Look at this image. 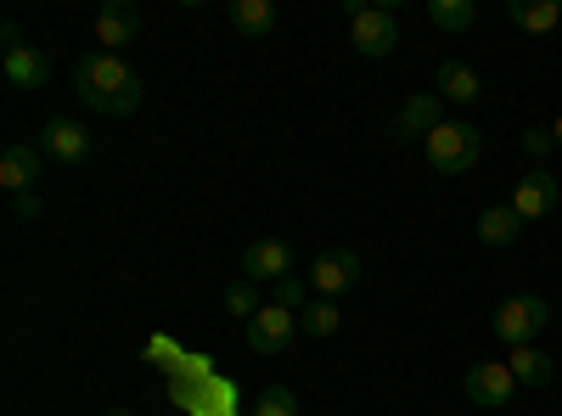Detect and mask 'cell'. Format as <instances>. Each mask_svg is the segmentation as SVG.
Returning a JSON list of instances; mask_svg holds the SVG:
<instances>
[{
  "label": "cell",
  "instance_id": "cell-1",
  "mask_svg": "<svg viewBox=\"0 0 562 416\" xmlns=\"http://www.w3.org/2000/svg\"><path fill=\"white\" fill-rule=\"evenodd\" d=\"M74 90H79V102L102 119H124V113L140 108V74L113 52H85L79 68H74Z\"/></svg>",
  "mask_w": 562,
  "mask_h": 416
},
{
  "label": "cell",
  "instance_id": "cell-2",
  "mask_svg": "<svg viewBox=\"0 0 562 416\" xmlns=\"http://www.w3.org/2000/svg\"><path fill=\"white\" fill-rule=\"evenodd\" d=\"M422 153H428V164L439 175H473L484 164V130L467 124V119H445L428 142H422Z\"/></svg>",
  "mask_w": 562,
  "mask_h": 416
},
{
  "label": "cell",
  "instance_id": "cell-3",
  "mask_svg": "<svg viewBox=\"0 0 562 416\" xmlns=\"http://www.w3.org/2000/svg\"><path fill=\"white\" fill-rule=\"evenodd\" d=\"M349 40H355V52L371 57V63L394 57L400 52V18H394V7H371V0L349 7Z\"/></svg>",
  "mask_w": 562,
  "mask_h": 416
},
{
  "label": "cell",
  "instance_id": "cell-4",
  "mask_svg": "<svg viewBox=\"0 0 562 416\" xmlns=\"http://www.w3.org/2000/svg\"><path fill=\"white\" fill-rule=\"evenodd\" d=\"M546 321H551V304L540 299V293H518V299H506L501 310H495V338L506 344V349H524V344H535L540 333H546Z\"/></svg>",
  "mask_w": 562,
  "mask_h": 416
},
{
  "label": "cell",
  "instance_id": "cell-5",
  "mask_svg": "<svg viewBox=\"0 0 562 416\" xmlns=\"http://www.w3.org/2000/svg\"><path fill=\"white\" fill-rule=\"evenodd\" d=\"M243 338H248L254 355H288V349L299 344V315L265 299V310H259L254 321H243Z\"/></svg>",
  "mask_w": 562,
  "mask_h": 416
},
{
  "label": "cell",
  "instance_id": "cell-6",
  "mask_svg": "<svg viewBox=\"0 0 562 416\" xmlns=\"http://www.w3.org/2000/svg\"><path fill=\"white\" fill-rule=\"evenodd\" d=\"M467 400H473L479 411H506L512 400H518V378L506 372V360H479L473 372L461 378Z\"/></svg>",
  "mask_w": 562,
  "mask_h": 416
},
{
  "label": "cell",
  "instance_id": "cell-7",
  "mask_svg": "<svg viewBox=\"0 0 562 416\" xmlns=\"http://www.w3.org/2000/svg\"><path fill=\"white\" fill-rule=\"evenodd\" d=\"M299 270V259H293V248L281 243V237H259V243H248L243 248V276L248 282H288V276Z\"/></svg>",
  "mask_w": 562,
  "mask_h": 416
},
{
  "label": "cell",
  "instance_id": "cell-8",
  "mask_svg": "<svg viewBox=\"0 0 562 416\" xmlns=\"http://www.w3.org/2000/svg\"><path fill=\"white\" fill-rule=\"evenodd\" d=\"M360 282V254L355 248H326L315 265H310V288L321 293V299H338V293H349Z\"/></svg>",
  "mask_w": 562,
  "mask_h": 416
},
{
  "label": "cell",
  "instance_id": "cell-9",
  "mask_svg": "<svg viewBox=\"0 0 562 416\" xmlns=\"http://www.w3.org/2000/svg\"><path fill=\"white\" fill-rule=\"evenodd\" d=\"M562 203V180L540 164V169H529L524 180H518V192H512V209H518V220L529 225V220H546L551 209Z\"/></svg>",
  "mask_w": 562,
  "mask_h": 416
},
{
  "label": "cell",
  "instance_id": "cell-10",
  "mask_svg": "<svg viewBox=\"0 0 562 416\" xmlns=\"http://www.w3.org/2000/svg\"><path fill=\"white\" fill-rule=\"evenodd\" d=\"M439 90H416V97H405L394 108V142H428V135L439 130Z\"/></svg>",
  "mask_w": 562,
  "mask_h": 416
},
{
  "label": "cell",
  "instance_id": "cell-11",
  "mask_svg": "<svg viewBox=\"0 0 562 416\" xmlns=\"http://www.w3.org/2000/svg\"><path fill=\"white\" fill-rule=\"evenodd\" d=\"M90 34H97V52L124 57L119 45H130V40L140 34V12H135V7H124V0H108V7L97 12V23H90Z\"/></svg>",
  "mask_w": 562,
  "mask_h": 416
},
{
  "label": "cell",
  "instance_id": "cell-12",
  "mask_svg": "<svg viewBox=\"0 0 562 416\" xmlns=\"http://www.w3.org/2000/svg\"><path fill=\"white\" fill-rule=\"evenodd\" d=\"M40 153L57 158V164H85L90 158V135L74 124V119H45L40 130Z\"/></svg>",
  "mask_w": 562,
  "mask_h": 416
},
{
  "label": "cell",
  "instance_id": "cell-13",
  "mask_svg": "<svg viewBox=\"0 0 562 416\" xmlns=\"http://www.w3.org/2000/svg\"><path fill=\"white\" fill-rule=\"evenodd\" d=\"M40 169H45V153L18 142V147H7V153H0V187H7V192H34Z\"/></svg>",
  "mask_w": 562,
  "mask_h": 416
},
{
  "label": "cell",
  "instance_id": "cell-14",
  "mask_svg": "<svg viewBox=\"0 0 562 416\" xmlns=\"http://www.w3.org/2000/svg\"><path fill=\"white\" fill-rule=\"evenodd\" d=\"M0 74H7V85H12V90H40L45 79H52V63H45L40 45H18V52H7Z\"/></svg>",
  "mask_w": 562,
  "mask_h": 416
},
{
  "label": "cell",
  "instance_id": "cell-15",
  "mask_svg": "<svg viewBox=\"0 0 562 416\" xmlns=\"http://www.w3.org/2000/svg\"><path fill=\"white\" fill-rule=\"evenodd\" d=\"M506 372L518 378V389H546V383L557 378V360H551L546 349L524 344V349H512V355H506Z\"/></svg>",
  "mask_w": 562,
  "mask_h": 416
},
{
  "label": "cell",
  "instance_id": "cell-16",
  "mask_svg": "<svg viewBox=\"0 0 562 416\" xmlns=\"http://www.w3.org/2000/svg\"><path fill=\"white\" fill-rule=\"evenodd\" d=\"M484 97V79L467 68V63H439V102H456V108H473Z\"/></svg>",
  "mask_w": 562,
  "mask_h": 416
},
{
  "label": "cell",
  "instance_id": "cell-17",
  "mask_svg": "<svg viewBox=\"0 0 562 416\" xmlns=\"http://www.w3.org/2000/svg\"><path fill=\"white\" fill-rule=\"evenodd\" d=\"M518 237H524V220H518V209H512V203H495V209L479 214V243L484 248H512Z\"/></svg>",
  "mask_w": 562,
  "mask_h": 416
},
{
  "label": "cell",
  "instance_id": "cell-18",
  "mask_svg": "<svg viewBox=\"0 0 562 416\" xmlns=\"http://www.w3.org/2000/svg\"><path fill=\"white\" fill-rule=\"evenodd\" d=\"M506 18L524 34H557L562 29V7L557 0H506Z\"/></svg>",
  "mask_w": 562,
  "mask_h": 416
},
{
  "label": "cell",
  "instance_id": "cell-19",
  "mask_svg": "<svg viewBox=\"0 0 562 416\" xmlns=\"http://www.w3.org/2000/svg\"><path fill=\"white\" fill-rule=\"evenodd\" d=\"M231 29L243 40H265L276 29V0H231Z\"/></svg>",
  "mask_w": 562,
  "mask_h": 416
},
{
  "label": "cell",
  "instance_id": "cell-20",
  "mask_svg": "<svg viewBox=\"0 0 562 416\" xmlns=\"http://www.w3.org/2000/svg\"><path fill=\"white\" fill-rule=\"evenodd\" d=\"M428 23L445 29V34H467L479 23V7L473 0H428Z\"/></svg>",
  "mask_w": 562,
  "mask_h": 416
},
{
  "label": "cell",
  "instance_id": "cell-21",
  "mask_svg": "<svg viewBox=\"0 0 562 416\" xmlns=\"http://www.w3.org/2000/svg\"><path fill=\"white\" fill-rule=\"evenodd\" d=\"M299 327H304V338H333V333L344 327L338 299H310V304H304V315H299Z\"/></svg>",
  "mask_w": 562,
  "mask_h": 416
},
{
  "label": "cell",
  "instance_id": "cell-22",
  "mask_svg": "<svg viewBox=\"0 0 562 416\" xmlns=\"http://www.w3.org/2000/svg\"><path fill=\"white\" fill-rule=\"evenodd\" d=\"M225 310H231V315H243V321H254V315L265 310V299H259V282H248V276H237V282L225 288Z\"/></svg>",
  "mask_w": 562,
  "mask_h": 416
},
{
  "label": "cell",
  "instance_id": "cell-23",
  "mask_svg": "<svg viewBox=\"0 0 562 416\" xmlns=\"http://www.w3.org/2000/svg\"><path fill=\"white\" fill-rule=\"evenodd\" d=\"M254 416H299V394L293 389H265L259 405H254Z\"/></svg>",
  "mask_w": 562,
  "mask_h": 416
},
{
  "label": "cell",
  "instance_id": "cell-24",
  "mask_svg": "<svg viewBox=\"0 0 562 416\" xmlns=\"http://www.w3.org/2000/svg\"><path fill=\"white\" fill-rule=\"evenodd\" d=\"M524 153H529L535 169H540V158L557 153V130H551V124H529V130H524Z\"/></svg>",
  "mask_w": 562,
  "mask_h": 416
},
{
  "label": "cell",
  "instance_id": "cell-25",
  "mask_svg": "<svg viewBox=\"0 0 562 416\" xmlns=\"http://www.w3.org/2000/svg\"><path fill=\"white\" fill-rule=\"evenodd\" d=\"M304 282L310 276H288V282H276V293H270V304H281V310H293V315H304Z\"/></svg>",
  "mask_w": 562,
  "mask_h": 416
},
{
  "label": "cell",
  "instance_id": "cell-26",
  "mask_svg": "<svg viewBox=\"0 0 562 416\" xmlns=\"http://www.w3.org/2000/svg\"><path fill=\"white\" fill-rule=\"evenodd\" d=\"M147 360L158 366V372H169V378H175V372H180V366H186V355H180V344H169V338H153V344H147Z\"/></svg>",
  "mask_w": 562,
  "mask_h": 416
},
{
  "label": "cell",
  "instance_id": "cell-27",
  "mask_svg": "<svg viewBox=\"0 0 562 416\" xmlns=\"http://www.w3.org/2000/svg\"><path fill=\"white\" fill-rule=\"evenodd\" d=\"M40 214H45L40 192H12V220H40Z\"/></svg>",
  "mask_w": 562,
  "mask_h": 416
},
{
  "label": "cell",
  "instance_id": "cell-28",
  "mask_svg": "<svg viewBox=\"0 0 562 416\" xmlns=\"http://www.w3.org/2000/svg\"><path fill=\"white\" fill-rule=\"evenodd\" d=\"M551 130H557V153H562V119H557V124H551Z\"/></svg>",
  "mask_w": 562,
  "mask_h": 416
},
{
  "label": "cell",
  "instance_id": "cell-29",
  "mask_svg": "<svg viewBox=\"0 0 562 416\" xmlns=\"http://www.w3.org/2000/svg\"><path fill=\"white\" fill-rule=\"evenodd\" d=\"M108 416H135V411H108Z\"/></svg>",
  "mask_w": 562,
  "mask_h": 416
}]
</instances>
